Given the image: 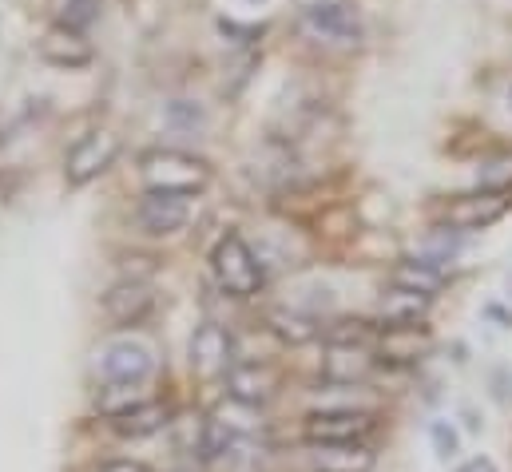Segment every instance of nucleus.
Here are the masks:
<instances>
[{
  "mask_svg": "<svg viewBox=\"0 0 512 472\" xmlns=\"http://www.w3.org/2000/svg\"><path fill=\"white\" fill-rule=\"evenodd\" d=\"M425 310H429V294H413V290H401V286H393L382 298L385 326H413Z\"/></svg>",
  "mask_w": 512,
  "mask_h": 472,
  "instance_id": "18",
  "label": "nucleus"
},
{
  "mask_svg": "<svg viewBox=\"0 0 512 472\" xmlns=\"http://www.w3.org/2000/svg\"><path fill=\"white\" fill-rule=\"evenodd\" d=\"M100 472H147V469H143L139 461H108Z\"/></svg>",
  "mask_w": 512,
  "mask_h": 472,
  "instance_id": "25",
  "label": "nucleus"
},
{
  "mask_svg": "<svg viewBox=\"0 0 512 472\" xmlns=\"http://www.w3.org/2000/svg\"><path fill=\"white\" fill-rule=\"evenodd\" d=\"M481 187L489 191H512V151L481 163Z\"/></svg>",
  "mask_w": 512,
  "mask_h": 472,
  "instance_id": "20",
  "label": "nucleus"
},
{
  "mask_svg": "<svg viewBox=\"0 0 512 472\" xmlns=\"http://www.w3.org/2000/svg\"><path fill=\"white\" fill-rule=\"evenodd\" d=\"M251 4H262V0H251Z\"/></svg>",
  "mask_w": 512,
  "mask_h": 472,
  "instance_id": "27",
  "label": "nucleus"
},
{
  "mask_svg": "<svg viewBox=\"0 0 512 472\" xmlns=\"http://www.w3.org/2000/svg\"><path fill=\"white\" fill-rule=\"evenodd\" d=\"M231 354H235V342H231V334H227L223 326L207 322V326L195 330V338H191V369H195L199 377H219V373H227Z\"/></svg>",
  "mask_w": 512,
  "mask_h": 472,
  "instance_id": "7",
  "label": "nucleus"
},
{
  "mask_svg": "<svg viewBox=\"0 0 512 472\" xmlns=\"http://www.w3.org/2000/svg\"><path fill=\"white\" fill-rule=\"evenodd\" d=\"M509 108H512V88H509Z\"/></svg>",
  "mask_w": 512,
  "mask_h": 472,
  "instance_id": "26",
  "label": "nucleus"
},
{
  "mask_svg": "<svg viewBox=\"0 0 512 472\" xmlns=\"http://www.w3.org/2000/svg\"><path fill=\"white\" fill-rule=\"evenodd\" d=\"M318 472H370L374 469V453L366 445H322L314 453Z\"/></svg>",
  "mask_w": 512,
  "mask_h": 472,
  "instance_id": "17",
  "label": "nucleus"
},
{
  "mask_svg": "<svg viewBox=\"0 0 512 472\" xmlns=\"http://www.w3.org/2000/svg\"><path fill=\"white\" fill-rule=\"evenodd\" d=\"M274 389H278V373L270 369V365H235L231 373H227V393L239 401V405H266L270 397H274Z\"/></svg>",
  "mask_w": 512,
  "mask_h": 472,
  "instance_id": "12",
  "label": "nucleus"
},
{
  "mask_svg": "<svg viewBox=\"0 0 512 472\" xmlns=\"http://www.w3.org/2000/svg\"><path fill=\"white\" fill-rule=\"evenodd\" d=\"M139 171H143L147 191H167V195H195L211 183V167L203 159H195L187 151H171V147L147 151Z\"/></svg>",
  "mask_w": 512,
  "mask_h": 472,
  "instance_id": "1",
  "label": "nucleus"
},
{
  "mask_svg": "<svg viewBox=\"0 0 512 472\" xmlns=\"http://www.w3.org/2000/svg\"><path fill=\"white\" fill-rule=\"evenodd\" d=\"M429 350V330L425 326H385L382 342H378V354L382 361L393 365H409V361H421Z\"/></svg>",
  "mask_w": 512,
  "mask_h": 472,
  "instance_id": "13",
  "label": "nucleus"
},
{
  "mask_svg": "<svg viewBox=\"0 0 512 472\" xmlns=\"http://www.w3.org/2000/svg\"><path fill=\"white\" fill-rule=\"evenodd\" d=\"M171 421V409L163 401H135L131 409L112 417V429L120 437H151Z\"/></svg>",
  "mask_w": 512,
  "mask_h": 472,
  "instance_id": "15",
  "label": "nucleus"
},
{
  "mask_svg": "<svg viewBox=\"0 0 512 472\" xmlns=\"http://www.w3.org/2000/svg\"><path fill=\"white\" fill-rule=\"evenodd\" d=\"M378 417L370 409H322V413H310L306 425H302V437L322 449V445H362L370 433H374Z\"/></svg>",
  "mask_w": 512,
  "mask_h": 472,
  "instance_id": "3",
  "label": "nucleus"
},
{
  "mask_svg": "<svg viewBox=\"0 0 512 472\" xmlns=\"http://www.w3.org/2000/svg\"><path fill=\"white\" fill-rule=\"evenodd\" d=\"M429 441H433V449H437V457H441V461L457 457V449H461V441H457L453 425H445V421H437V425L429 429Z\"/></svg>",
  "mask_w": 512,
  "mask_h": 472,
  "instance_id": "22",
  "label": "nucleus"
},
{
  "mask_svg": "<svg viewBox=\"0 0 512 472\" xmlns=\"http://www.w3.org/2000/svg\"><path fill=\"white\" fill-rule=\"evenodd\" d=\"M302 28L314 40H326V44H358L362 40V20L342 0H318V4H310L302 12Z\"/></svg>",
  "mask_w": 512,
  "mask_h": 472,
  "instance_id": "6",
  "label": "nucleus"
},
{
  "mask_svg": "<svg viewBox=\"0 0 512 472\" xmlns=\"http://www.w3.org/2000/svg\"><path fill=\"white\" fill-rule=\"evenodd\" d=\"M441 282H445L441 266H433L425 258H405V262L393 266V286H401V290H413V294H429L433 298L441 290Z\"/></svg>",
  "mask_w": 512,
  "mask_h": 472,
  "instance_id": "16",
  "label": "nucleus"
},
{
  "mask_svg": "<svg viewBox=\"0 0 512 472\" xmlns=\"http://www.w3.org/2000/svg\"><path fill=\"white\" fill-rule=\"evenodd\" d=\"M457 472H497V465H493L489 457H473V461H465Z\"/></svg>",
  "mask_w": 512,
  "mask_h": 472,
  "instance_id": "24",
  "label": "nucleus"
},
{
  "mask_svg": "<svg viewBox=\"0 0 512 472\" xmlns=\"http://www.w3.org/2000/svg\"><path fill=\"white\" fill-rule=\"evenodd\" d=\"M116 155H120V135H112V131H92V135H84V139L72 147L68 163H64L68 187H84V183L100 179V175L116 163Z\"/></svg>",
  "mask_w": 512,
  "mask_h": 472,
  "instance_id": "4",
  "label": "nucleus"
},
{
  "mask_svg": "<svg viewBox=\"0 0 512 472\" xmlns=\"http://www.w3.org/2000/svg\"><path fill=\"white\" fill-rule=\"evenodd\" d=\"M100 369L116 385H135L151 373V350L139 346V342H112L100 357Z\"/></svg>",
  "mask_w": 512,
  "mask_h": 472,
  "instance_id": "11",
  "label": "nucleus"
},
{
  "mask_svg": "<svg viewBox=\"0 0 512 472\" xmlns=\"http://www.w3.org/2000/svg\"><path fill=\"white\" fill-rule=\"evenodd\" d=\"M139 223L151 235H175L187 223V195H167V191H147L139 203Z\"/></svg>",
  "mask_w": 512,
  "mask_h": 472,
  "instance_id": "10",
  "label": "nucleus"
},
{
  "mask_svg": "<svg viewBox=\"0 0 512 472\" xmlns=\"http://www.w3.org/2000/svg\"><path fill=\"white\" fill-rule=\"evenodd\" d=\"M512 207L509 191H489V187H481V191H473V195H457L449 207H445V223L453 227V231H485V227H493L497 219H505Z\"/></svg>",
  "mask_w": 512,
  "mask_h": 472,
  "instance_id": "5",
  "label": "nucleus"
},
{
  "mask_svg": "<svg viewBox=\"0 0 512 472\" xmlns=\"http://www.w3.org/2000/svg\"><path fill=\"white\" fill-rule=\"evenodd\" d=\"M155 306V294L147 282H120L104 294V314L116 322V326H139Z\"/></svg>",
  "mask_w": 512,
  "mask_h": 472,
  "instance_id": "9",
  "label": "nucleus"
},
{
  "mask_svg": "<svg viewBox=\"0 0 512 472\" xmlns=\"http://www.w3.org/2000/svg\"><path fill=\"white\" fill-rule=\"evenodd\" d=\"M211 266H215V278L227 294L235 298H251L262 286V266H258L255 250L243 242L239 235H223L211 250Z\"/></svg>",
  "mask_w": 512,
  "mask_h": 472,
  "instance_id": "2",
  "label": "nucleus"
},
{
  "mask_svg": "<svg viewBox=\"0 0 512 472\" xmlns=\"http://www.w3.org/2000/svg\"><path fill=\"white\" fill-rule=\"evenodd\" d=\"M270 330L290 346H306L318 338V322L302 310H270Z\"/></svg>",
  "mask_w": 512,
  "mask_h": 472,
  "instance_id": "19",
  "label": "nucleus"
},
{
  "mask_svg": "<svg viewBox=\"0 0 512 472\" xmlns=\"http://www.w3.org/2000/svg\"><path fill=\"white\" fill-rule=\"evenodd\" d=\"M370 369H374V354L366 346H330V354L322 361V377L338 385H354L370 377Z\"/></svg>",
  "mask_w": 512,
  "mask_h": 472,
  "instance_id": "14",
  "label": "nucleus"
},
{
  "mask_svg": "<svg viewBox=\"0 0 512 472\" xmlns=\"http://www.w3.org/2000/svg\"><path fill=\"white\" fill-rule=\"evenodd\" d=\"M40 56L56 68H84L92 64V44L84 40V32L68 28V24H52L44 36H40Z\"/></svg>",
  "mask_w": 512,
  "mask_h": 472,
  "instance_id": "8",
  "label": "nucleus"
},
{
  "mask_svg": "<svg viewBox=\"0 0 512 472\" xmlns=\"http://www.w3.org/2000/svg\"><path fill=\"white\" fill-rule=\"evenodd\" d=\"M100 20V0H68L64 4V20L60 24H68V28H76V32H84L88 24H96Z\"/></svg>",
  "mask_w": 512,
  "mask_h": 472,
  "instance_id": "21",
  "label": "nucleus"
},
{
  "mask_svg": "<svg viewBox=\"0 0 512 472\" xmlns=\"http://www.w3.org/2000/svg\"><path fill=\"white\" fill-rule=\"evenodd\" d=\"M167 119L179 123V127H199L203 123V108H195L187 100H175V104H167Z\"/></svg>",
  "mask_w": 512,
  "mask_h": 472,
  "instance_id": "23",
  "label": "nucleus"
}]
</instances>
